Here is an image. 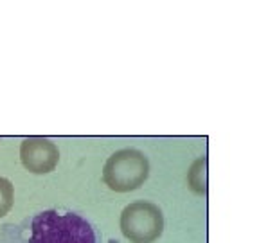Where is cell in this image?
I'll return each instance as SVG.
<instances>
[{
	"label": "cell",
	"instance_id": "6da1fadb",
	"mask_svg": "<svg viewBox=\"0 0 259 243\" xmlns=\"http://www.w3.org/2000/svg\"><path fill=\"white\" fill-rule=\"evenodd\" d=\"M0 243H99L94 225L77 213L41 211L0 229Z\"/></svg>",
	"mask_w": 259,
	"mask_h": 243
},
{
	"label": "cell",
	"instance_id": "7a4b0ae2",
	"mask_svg": "<svg viewBox=\"0 0 259 243\" xmlns=\"http://www.w3.org/2000/svg\"><path fill=\"white\" fill-rule=\"evenodd\" d=\"M150 175V162L142 151L126 148L119 150L106 160L103 168V182L112 191L128 193L146 182Z\"/></svg>",
	"mask_w": 259,
	"mask_h": 243
},
{
	"label": "cell",
	"instance_id": "3957f363",
	"mask_svg": "<svg viewBox=\"0 0 259 243\" xmlns=\"http://www.w3.org/2000/svg\"><path fill=\"white\" fill-rule=\"evenodd\" d=\"M121 231L132 243H153L164 231V215L151 202H132L121 213Z\"/></svg>",
	"mask_w": 259,
	"mask_h": 243
},
{
	"label": "cell",
	"instance_id": "277c9868",
	"mask_svg": "<svg viewBox=\"0 0 259 243\" xmlns=\"http://www.w3.org/2000/svg\"><path fill=\"white\" fill-rule=\"evenodd\" d=\"M20 158L27 171L45 175L54 171L60 162V150L47 137H27L20 144Z\"/></svg>",
	"mask_w": 259,
	"mask_h": 243
},
{
	"label": "cell",
	"instance_id": "5b68a950",
	"mask_svg": "<svg viewBox=\"0 0 259 243\" xmlns=\"http://www.w3.org/2000/svg\"><path fill=\"white\" fill-rule=\"evenodd\" d=\"M189 187L198 194H207V158L202 157L193 162L189 173H187Z\"/></svg>",
	"mask_w": 259,
	"mask_h": 243
},
{
	"label": "cell",
	"instance_id": "8992f818",
	"mask_svg": "<svg viewBox=\"0 0 259 243\" xmlns=\"http://www.w3.org/2000/svg\"><path fill=\"white\" fill-rule=\"evenodd\" d=\"M13 202H15V187L11 180L0 177V218L11 211Z\"/></svg>",
	"mask_w": 259,
	"mask_h": 243
}]
</instances>
